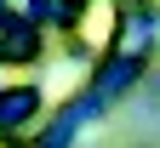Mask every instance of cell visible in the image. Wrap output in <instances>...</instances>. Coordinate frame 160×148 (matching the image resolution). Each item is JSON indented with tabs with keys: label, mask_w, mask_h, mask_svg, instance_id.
I'll use <instances>...</instances> for the list:
<instances>
[{
	"label": "cell",
	"mask_w": 160,
	"mask_h": 148,
	"mask_svg": "<svg viewBox=\"0 0 160 148\" xmlns=\"http://www.w3.org/2000/svg\"><path fill=\"white\" fill-rule=\"evenodd\" d=\"M86 34H92V40H103V34H109V6H97V12L86 17Z\"/></svg>",
	"instance_id": "1"
}]
</instances>
